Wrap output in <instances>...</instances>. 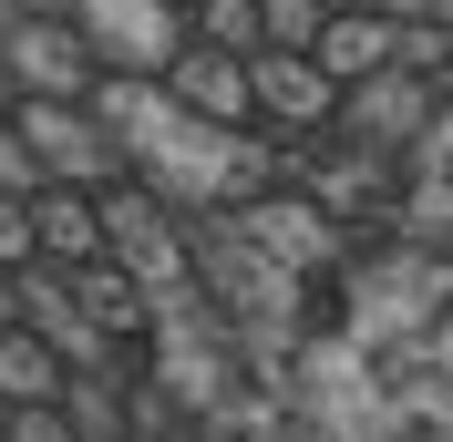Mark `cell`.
<instances>
[{"instance_id": "1", "label": "cell", "mask_w": 453, "mask_h": 442, "mask_svg": "<svg viewBox=\"0 0 453 442\" xmlns=\"http://www.w3.org/2000/svg\"><path fill=\"white\" fill-rule=\"evenodd\" d=\"M11 124H21L42 186H113V175H134V165H124V134H113L93 103H42V93H21Z\"/></svg>"}, {"instance_id": "2", "label": "cell", "mask_w": 453, "mask_h": 442, "mask_svg": "<svg viewBox=\"0 0 453 442\" xmlns=\"http://www.w3.org/2000/svg\"><path fill=\"white\" fill-rule=\"evenodd\" d=\"M0 62H11V93H42V103H93V83H104L73 11H21L0 31Z\"/></svg>"}, {"instance_id": "3", "label": "cell", "mask_w": 453, "mask_h": 442, "mask_svg": "<svg viewBox=\"0 0 453 442\" xmlns=\"http://www.w3.org/2000/svg\"><path fill=\"white\" fill-rule=\"evenodd\" d=\"M248 103H257V124L288 134V144H319L340 124V83L310 52H248Z\"/></svg>"}, {"instance_id": "4", "label": "cell", "mask_w": 453, "mask_h": 442, "mask_svg": "<svg viewBox=\"0 0 453 442\" xmlns=\"http://www.w3.org/2000/svg\"><path fill=\"white\" fill-rule=\"evenodd\" d=\"M73 31L93 42V62L104 72H165L175 62V42H186V21H175L165 0H73Z\"/></svg>"}, {"instance_id": "5", "label": "cell", "mask_w": 453, "mask_h": 442, "mask_svg": "<svg viewBox=\"0 0 453 442\" xmlns=\"http://www.w3.org/2000/svg\"><path fill=\"white\" fill-rule=\"evenodd\" d=\"M155 83H165V103H175V113H196V124H217V134L257 124V103H248V62H237V52H206V42H175V62L155 72Z\"/></svg>"}, {"instance_id": "6", "label": "cell", "mask_w": 453, "mask_h": 442, "mask_svg": "<svg viewBox=\"0 0 453 442\" xmlns=\"http://www.w3.org/2000/svg\"><path fill=\"white\" fill-rule=\"evenodd\" d=\"M310 62L330 72L340 93L371 83V72H392V62H402V11H381V0H361V11H330V21H319V42H310Z\"/></svg>"}, {"instance_id": "7", "label": "cell", "mask_w": 453, "mask_h": 442, "mask_svg": "<svg viewBox=\"0 0 453 442\" xmlns=\"http://www.w3.org/2000/svg\"><path fill=\"white\" fill-rule=\"evenodd\" d=\"M31 226H42L52 268H93L104 257V195L93 186H31Z\"/></svg>"}, {"instance_id": "8", "label": "cell", "mask_w": 453, "mask_h": 442, "mask_svg": "<svg viewBox=\"0 0 453 442\" xmlns=\"http://www.w3.org/2000/svg\"><path fill=\"white\" fill-rule=\"evenodd\" d=\"M62 381H73V370L11 319V330H0V401H62Z\"/></svg>"}, {"instance_id": "9", "label": "cell", "mask_w": 453, "mask_h": 442, "mask_svg": "<svg viewBox=\"0 0 453 442\" xmlns=\"http://www.w3.org/2000/svg\"><path fill=\"white\" fill-rule=\"evenodd\" d=\"M186 42H206V52H268V31H257V0H196L186 11Z\"/></svg>"}, {"instance_id": "10", "label": "cell", "mask_w": 453, "mask_h": 442, "mask_svg": "<svg viewBox=\"0 0 453 442\" xmlns=\"http://www.w3.org/2000/svg\"><path fill=\"white\" fill-rule=\"evenodd\" d=\"M319 21H330L319 0H257V31H268V52H310V42H319Z\"/></svg>"}, {"instance_id": "11", "label": "cell", "mask_w": 453, "mask_h": 442, "mask_svg": "<svg viewBox=\"0 0 453 442\" xmlns=\"http://www.w3.org/2000/svg\"><path fill=\"white\" fill-rule=\"evenodd\" d=\"M0 442H83V432H73L62 401H11V412H0Z\"/></svg>"}, {"instance_id": "12", "label": "cell", "mask_w": 453, "mask_h": 442, "mask_svg": "<svg viewBox=\"0 0 453 442\" xmlns=\"http://www.w3.org/2000/svg\"><path fill=\"white\" fill-rule=\"evenodd\" d=\"M42 257V226H31V195H0V268H31Z\"/></svg>"}, {"instance_id": "13", "label": "cell", "mask_w": 453, "mask_h": 442, "mask_svg": "<svg viewBox=\"0 0 453 442\" xmlns=\"http://www.w3.org/2000/svg\"><path fill=\"white\" fill-rule=\"evenodd\" d=\"M42 186V165H31V144H21V124L0 113V195H31Z\"/></svg>"}, {"instance_id": "14", "label": "cell", "mask_w": 453, "mask_h": 442, "mask_svg": "<svg viewBox=\"0 0 453 442\" xmlns=\"http://www.w3.org/2000/svg\"><path fill=\"white\" fill-rule=\"evenodd\" d=\"M21 319V268H0V330Z\"/></svg>"}, {"instance_id": "15", "label": "cell", "mask_w": 453, "mask_h": 442, "mask_svg": "<svg viewBox=\"0 0 453 442\" xmlns=\"http://www.w3.org/2000/svg\"><path fill=\"white\" fill-rule=\"evenodd\" d=\"M381 11H412V21H423V11H453V0H381Z\"/></svg>"}, {"instance_id": "16", "label": "cell", "mask_w": 453, "mask_h": 442, "mask_svg": "<svg viewBox=\"0 0 453 442\" xmlns=\"http://www.w3.org/2000/svg\"><path fill=\"white\" fill-rule=\"evenodd\" d=\"M11 103H21V93H11V62H0V113H11Z\"/></svg>"}, {"instance_id": "17", "label": "cell", "mask_w": 453, "mask_h": 442, "mask_svg": "<svg viewBox=\"0 0 453 442\" xmlns=\"http://www.w3.org/2000/svg\"><path fill=\"white\" fill-rule=\"evenodd\" d=\"M11 21H21V0H0V31H11Z\"/></svg>"}, {"instance_id": "18", "label": "cell", "mask_w": 453, "mask_h": 442, "mask_svg": "<svg viewBox=\"0 0 453 442\" xmlns=\"http://www.w3.org/2000/svg\"><path fill=\"white\" fill-rule=\"evenodd\" d=\"M21 11H73V0H21Z\"/></svg>"}, {"instance_id": "19", "label": "cell", "mask_w": 453, "mask_h": 442, "mask_svg": "<svg viewBox=\"0 0 453 442\" xmlns=\"http://www.w3.org/2000/svg\"><path fill=\"white\" fill-rule=\"evenodd\" d=\"M165 11H175V21H186V11H196V0H165Z\"/></svg>"}, {"instance_id": "20", "label": "cell", "mask_w": 453, "mask_h": 442, "mask_svg": "<svg viewBox=\"0 0 453 442\" xmlns=\"http://www.w3.org/2000/svg\"><path fill=\"white\" fill-rule=\"evenodd\" d=\"M319 11H361V0H319Z\"/></svg>"}]
</instances>
